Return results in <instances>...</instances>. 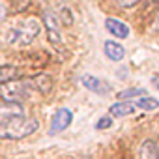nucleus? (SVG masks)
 <instances>
[{"label": "nucleus", "mask_w": 159, "mask_h": 159, "mask_svg": "<svg viewBox=\"0 0 159 159\" xmlns=\"http://www.w3.org/2000/svg\"><path fill=\"white\" fill-rule=\"evenodd\" d=\"M6 15H8V10H6L4 2L0 0V21H4V19H6Z\"/></svg>", "instance_id": "nucleus-18"}, {"label": "nucleus", "mask_w": 159, "mask_h": 159, "mask_svg": "<svg viewBox=\"0 0 159 159\" xmlns=\"http://www.w3.org/2000/svg\"><path fill=\"white\" fill-rule=\"evenodd\" d=\"M81 83L84 84V88H88V90H92V92H96V94H99V96H105V94L109 92V84L103 83L101 79L94 77V75H83Z\"/></svg>", "instance_id": "nucleus-7"}, {"label": "nucleus", "mask_w": 159, "mask_h": 159, "mask_svg": "<svg viewBox=\"0 0 159 159\" xmlns=\"http://www.w3.org/2000/svg\"><path fill=\"white\" fill-rule=\"evenodd\" d=\"M103 51H105L107 58L112 60V62H120V60H124V56H125L124 45H120V43H116V41H105Z\"/></svg>", "instance_id": "nucleus-11"}, {"label": "nucleus", "mask_w": 159, "mask_h": 159, "mask_svg": "<svg viewBox=\"0 0 159 159\" xmlns=\"http://www.w3.org/2000/svg\"><path fill=\"white\" fill-rule=\"evenodd\" d=\"M43 23L47 26V38H49V41L56 49H62L64 41H62V34H60V25H58V19L52 15L51 10H45L43 11Z\"/></svg>", "instance_id": "nucleus-4"}, {"label": "nucleus", "mask_w": 159, "mask_h": 159, "mask_svg": "<svg viewBox=\"0 0 159 159\" xmlns=\"http://www.w3.org/2000/svg\"><path fill=\"white\" fill-rule=\"evenodd\" d=\"M32 88L28 84V79H13L10 83H4L0 86V98L6 103H23L30 96Z\"/></svg>", "instance_id": "nucleus-3"}, {"label": "nucleus", "mask_w": 159, "mask_h": 159, "mask_svg": "<svg viewBox=\"0 0 159 159\" xmlns=\"http://www.w3.org/2000/svg\"><path fill=\"white\" fill-rule=\"evenodd\" d=\"M135 109H142V111H153L159 107V101L153 99V98H148V96H142V98H137L135 99Z\"/></svg>", "instance_id": "nucleus-14"}, {"label": "nucleus", "mask_w": 159, "mask_h": 159, "mask_svg": "<svg viewBox=\"0 0 159 159\" xmlns=\"http://www.w3.org/2000/svg\"><path fill=\"white\" fill-rule=\"evenodd\" d=\"M38 127H39V124H38L36 118L21 114V116L10 118V120L0 124V139H4V140H19V139H25V137L36 133Z\"/></svg>", "instance_id": "nucleus-2"}, {"label": "nucleus", "mask_w": 159, "mask_h": 159, "mask_svg": "<svg viewBox=\"0 0 159 159\" xmlns=\"http://www.w3.org/2000/svg\"><path fill=\"white\" fill-rule=\"evenodd\" d=\"M152 84L159 90V75H153V77H152Z\"/></svg>", "instance_id": "nucleus-19"}, {"label": "nucleus", "mask_w": 159, "mask_h": 159, "mask_svg": "<svg viewBox=\"0 0 159 159\" xmlns=\"http://www.w3.org/2000/svg\"><path fill=\"white\" fill-rule=\"evenodd\" d=\"M118 2V6L120 8H133V6H137L140 0H116Z\"/></svg>", "instance_id": "nucleus-17"}, {"label": "nucleus", "mask_w": 159, "mask_h": 159, "mask_svg": "<svg viewBox=\"0 0 159 159\" xmlns=\"http://www.w3.org/2000/svg\"><path fill=\"white\" fill-rule=\"evenodd\" d=\"M109 112H111V116H116V118H120V116H129V114L135 112V105L129 103V101H118V103L111 105Z\"/></svg>", "instance_id": "nucleus-12"}, {"label": "nucleus", "mask_w": 159, "mask_h": 159, "mask_svg": "<svg viewBox=\"0 0 159 159\" xmlns=\"http://www.w3.org/2000/svg\"><path fill=\"white\" fill-rule=\"evenodd\" d=\"M28 84L32 90H36L39 94H49L52 90V79L47 73H39V75H34L32 79H28Z\"/></svg>", "instance_id": "nucleus-6"}, {"label": "nucleus", "mask_w": 159, "mask_h": 159, "mask_svg": "<svg viewBox=\"0 0 159 159\" xmlns=\"http://www.w3.org/2000/svg\"><path fill=\"white\" fill-rule=\"evenodd\" d=\"M148 4H155V2H159V0H146Z\"/></svg>", "instance_id": "nucleus-21"}, {"label": "nucleus", "mask_w": 159, "mask_h": 159, "mask_svg": "<svg viewBox=\"0 0 159 159\" xmlns=\"http://www.w3.org/2000/svg\"><path fill=\"white\" fill-rule=\"evenodd\" d=\"M111 125H112V118H111V116H103V118H99V122L96 124L98 129H107V127H111Z\"/></svg>", "instance_id": "nucleus-16"}, {"label": "nucleus", "mask_w": 159, "mask_h": 159, "mask_svg": "<svg viewBox=\"0 0 159 159\" xmlns=\"http://www.w3.org/2000/svg\"><path fill=\"white\" fill-rule=\"evenodd\" d=\"M21 114H25L21 103H6L4 101L2 105H0V124L6 122V120H10V118L21 116Z\"/></svg>", "instance_id": "nucleus-10"}, {"label": "nucleus", "mask_w": 159, "mask_h": 159, "mask_svg": "<svg viewBox=\"0 0 159 159\" xmlns=\"http://www.w3.org/2000/svg\"><path fill=\"white\" fill-rule=\"evenodd\" d=\"M71 120H73V114H71L69 109H58L54 112V116H52V122H51V135L67 129Z\"/></svg>", "instance_id": "nucleus-5"}, {"label": "nucleus", "mask_w": 159, "mask_h": 159, "mask_svg": "<svg viewBox=\"0 0 159 159\" xmlns=\"http://www.w3.org/2000/svg\"><path fill=\"white\" fill-rule=\"evenodd\" d=\"M13 79H19V69L15 66H10V64L0 66V84L10 83Z\"/></svg>", "instance_id": "nucleus-13"}, {"label": "nucleus", "mask_w": 159, "mask_h": 159, "mask_svg": "<svg viewBox=\"0 0 159 159\" xmlns=\"http://www.w3.org/2000/svg\"><path fill=\"white\" fill-rule=\"evenodd\" d=\"M39 30H41V25H39L38 19H32V17H28V19H19V21H13V23L6 28L4 39H6L10 45H17V47L28 45V43H32V41L38 38Z\"/></svg>", "instance_id": "nucleus-1"}, {"label": "nucleus", "mask_w": 159, "mask_h": 159, "mask_svg": "<svg viewBox=\"0 0 159 159\" xmlns=\"http://www.w3.org/2000/svg\"><path fill=\"white\" fill-rule=\"evenodd\" d=\"M155 28L159 30V11H157V19H155Z\"/></svg>", "instance_id": "nucleus-20"}, {"label": "nucleus", "mask_w": 159, "mask_h": 159, "mask_svg": "<svg viewBox=\"0 0 159 159\" xmlns=\"http://www.w3.org/2000/svg\"><path fill=\"white\" fill-rule=\"evenodd\" d=\"M146 96V90L142 88H129V90H122L118 94V99L120 101H127V99H137V98H142Z\"/></svg>", "instance_id": "nucleus-15"}, {"label": "nucleus", "mask_w": 159, "mask_h": 159, "mask_svg": "<svg viewBox=\"0 0 159 159\" xmlns=\"http://www.w3.org/2000/svg\"><path fill=\"white\" fill-rule=\"evenodd\" d=\"M139 159H159V142L148 139L140 144Z\"/></svg>", "instance_id": "nucleus-9"}, {"label": "nucleus", "mask_w": 159, "mask_h": 159, "mask_svg": "<svg viewBox=\"0 0 159 159\" xmlns=\"http://www.w3.org/2000/svg\"><path fill=\"white\" fill-rule=\"evenodd\" d=\"M105 26H107V30H109L112 36H116V38H122V39H125V38L129 36V26H127L125 23L118 21V19H112V17H109V19L105 21Z\"/></svg>", "instance_id": "nucleus-8"}]
</instances>
